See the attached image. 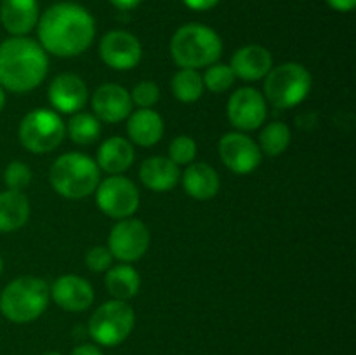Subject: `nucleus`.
Here are the masks:
<instances>
[{"label":"nucleus","instance_id":"39","mask_svg":"<svg viewBox=\"0 0 356 355\" xmlns=\"http://www.w3.org/2000/svg\"><path fill=\"white\" fill-rule=\"evenodd\" d=\"M0 274H2V258H0Z\"/></svg>","mask_w":356,"mask_h":355},{"label":"nucleus","instance_id":"19","mask_svg":"<svg viewBox=\"0 0 356 355\" xmlns=\"http://www.w3.org/2000/svg\"><path fill=\"white\" fill-rule=\"evenodd\" d=\"M139 178L143 184L153 191H169L172 190L181 180L179 166L167 157H149L141 164Z\"/></svg>","mask_w":356,"mask_h":355},{"label":"nucleus","instance_id":"13","mask_svg":"<svg viewBox=\"0 0 356 355\" xmlns=\"http://www.w3.org/2000/svg\"><path fill=\"white\" fill-rule=\"evenodd\" d=\"M99 56L110 68L127 72L139 65L143 49L136 35L124 30H113L101 38Z\"/></svg>","mask_w":356,"mask_h":355},{"label":"nucleus","instance_id":"5","mask_svg":"<svg viewBox=\"0 0 356 355\" xmlns=\"http://www.w3.org/2000/svg\"><path fill=\"white\" fill-rule=\"evenodd\" d=\"M49 180L61 197L83 198L96 191L101 181V169L90 157L72 152L54 160Z\"/></svg>","mask_w":356,"mask_h":355},{"label":"nucleus","instance_id":"14","mask_svg":"<svg viewBox=\"0 0 356 355\" xmlns=\"http://www.w3.org/2000/svg\"><path fill=\"white\" fill-rule=\"evenodd\" d=\"M92 110L106 124L125 120L132 113L131 93L118 84H104L92 94Z\"/></svg>","mask_w":356,"mask_h":355},{"label":"nucleus","instance_id":"36","mask_svg":"<svg viewBox=\"0 0 356 355\" xmlns=\"http://www.w3.org/2000/svg\"><path fill=\"white\" fill-rule=\"evenodd\" d=\"M141 2L143 0H110L111 6H115L117 9H120V10L136 9V7H138Z\"/></svg>","mask_w":356,"mask_h":355},{"label":"nucleus","instance_id":"37","mask_svg":"<svg viewBox=\"0 0 356 355\" xmlns=\"http://www.w3.org/2000/svg\"><path fill=\"white\" fill-rule=\"evenodd\" d=\"M3 106H6V90L0 87V111L3 110Z\"/></svg>","mask_w":356,"mask_h":355},{"label":"nucleus","instance_id":"29","mask_svg":"<svg viewBox=\"0 0 356 355\" xmlns=\"http://www.w3.org/2000/svg\"><path fill=\"white\" fill-rule=\"evenodd\" d=\"M195 155H197V143L190 138V136H177L170 141L169 146V159L172 160L176 166H186V164L193 162Z\"/></svg>","mask_w":356,"mask_h":355},{"label":"nucleus","instance_id":"15","mask_svg":"<svg viewBox=\"0 0 356 355\" xmlns=\"http://www.w3.org/2000/svg\"><path fill=\"white\" fill-rule=\"evenodd\" d=\"M89 90L75 73H61L49 86V101L61 113H79L87 103Z\"/></svg>","mask_w":356,"mask_h":355},{"label":"nucleus","instance_id":"8","mask_svg":"<svg viewBox=\"0 0 356 355\" xmlns=\"http://www.w3.org/2000/svg\"><path fill=\"white\" fill-rule=\"evenodd\" d=\"M66 134L61 117L51 110H33L21 120L19 141L28 152L49 153L58 148Z\"/></svg>","mask_w":356,"mask_h":355},{"label":"nucleus","instance_id":"9","mask_svg":"<svg viewBox=\"0 0 356 355\" xmlns=\"http://www.w3.org/2000/svg\"><path fill=\"white\" fill-rule=\"evenodd\" d=\"M97 207L115 219L132 218L139 207V191L129 178L111 174L96 188Z\"/></svg>","mask_w":356,"mask_h":355},{"label":"nucleus","instance_id":"10","mask_svg":"<svg viewBox=\"0 0 356 355\" xmlns=\"http://www.w3.org/2000/svg\"><path fill=\"white\" fill-rule=\"evenodd\" d=\"M149 247V230L139 219L125 218L120 219L111 228L108 237V249L115 260L124 263L141 260Z\"/></svg>","mask_w":356,"mask_h":355},{"label":"nucleus","instance_id":"17","mask_svg":"<svg viewBox=\"0 0 356 355\" xmlns=\"http://www.w3.org/2000/svg\"><path fill=\"white\" fill-rule=\"evenodd\" d=\"M273 68L271 52L263 45H245L240 47L232 58V70L235 77L245 82H256L264 79Z\"/></svg>","mask_w":356,"mask_h":355},{"label":"nucleus","instance_id":"38","mask_svg":"<svg viewBox=\"0 0 356 355\" xmlns=\"http://www.w3.org/2000/svg\"><path fill=\"white\" fill-rule=\"evenodd\" d=\"M45 355H61V354H59V352H47Z\"/></svg>","mask_w":356,"mask_h":355},{"label":"nucleus","instance_id":"11","mask_svg":"<svg viewBox=\"0 0 356 355\" xmlns=\"http://www.w3.org/2000/svg\"><path fill=\"white\" fill-rule=\"evenodd\" d=\"M229 122L240 131H256L266 120V100L259 90L252 87H243L232 94L226 108Z\"/></svg>","mask_w":356,"mask_h":355},{"label":"nucleus","instance_id":"30","mask_svg":"<svg viewBox=\"0 0 356 355\" xmlns=\"http://www.w3.org/2000/svg\"><path fill=\"white\" fill-rule=\"evenodd\" d=\"M31 181V171L30 167L24 162L19 160H14L3 171V183L7 184L9 190L21 191L23 188H26Z\"/></svg>","mask_w":356,"mask_h":355},{"label":"nucleus","instance_id":"27","mask_svg":"<svg viewBox=\"0 0 356 355\" xmlns=\"http://www.w3.org/2000/svg\"><path fill=\"white\" fill-rule=\"evenodd\" d=\"M261 152L270 157H277L287 150L291 145V129L284 122H270L266 127L261 131L259 136Z\"/></svg>","mask_w":356,"mask_h":355},{"label":"nucleus","instance_id":"22","mask_svg":"<svg viewBox=\"0 0 356 355\" xmlns=\"http://www.w3.org/2000/svg\"><path fill=\"white\" fill-rule=\"evenodd\" d=\"M134 162V148L131 141L120 136L108 138L97 150V167L108 174H120Z\"/></svg>","mask_w":356,"mask_h":355},{"label":"nucleus","instance_id":"32","mask_svg":"<svg viewBox=\"0 0 356 355\" xmlns=\"http://www.w3.org/2000/svg\"><path fill=\"white\" fill-rule=\"evenodd\" d=\"M113 254L110 253V249L104 246H96L92 249H89L86 256V265L90 271H96V274H101V271H106L108 268L113 263Z\"/></svg>","mask_w":356,"mask_h":355},{"label":"nucleus","instance_id":"21","mask_svg":"<svg viewBox=\"0 0 356 355\" xmlns=\"http://www.w3.org/2000/svg\"><path fill=\"white\" fill-rule=\"evenodd\" d=\"M183 187L190 197L197 200H209L218 195L221 181L214 167L205 162H197L188 166V169L184 171Z\"/></svg>","mask_w":356,"mask_h":355},{"label":"nucleus","instance_id":"3","mask_svg":"<svg viewBox=\"0 0 356 355\" xmlns=\"http://www.w3.org/2000/svg\"><path fill=\"white\" fill-rule=\"evenodd\" d=\"M222 54L221 37L200 23L181 26L170 40V56L181 68L198 70L218 63Z\"/></svg>","mask_w":356,"mask_h":355},{"label":"nucleus","instance_id":"24","mask_svg":"<svg viewBox=\"0 0 356 355\" xmlns=\"http://www.w3.org/2000/svg\"><path fill=\"white\" fill-rule=\"evenodd\" d=\"M104 284H106L108 292H110L115 299L127 301V299L134 298L139 292L141 278H139V274L136 268H132L131 265L125 263L111 268L106 274Z\"/></svg>","mask_w":356,"mask_h":355},{"label":"nucleus","instance_id":"33","mask_svg":"<svg viewBox=\"0 0 356 355\" xmlns=\"http://www.w3.org/2000/svg\"><path fill=\"white\" fill-rule=\"evenodd\" d=\"M184 6L190 7L191 10H211L212 7H216L219 3V0H183Z\"/></svg>","mask_w":356,"mask_h":355},{"label":"nucleus","instance_id":"20","mask_svg":"<svg viewBox=\"0 0 356 355\" xmlns=\"http://www.w3.org/2000/svg\"><path fill=\"white\" fill-rule=\"evenodd\" d=\"M127 118V134L132 143L139 146H153L162 139L163 120L155 110L139 108Z\"/></svg>","mask_w":356,"mask_h":355},{"label":"nucleus","instance_id":"31","mask_svg":"<svg viewBox=\"0 0 356 355\" xmlns=\"http://www.w3.org/2000/svg\"><path fill=\"white\" fill-rule=\"evenodd\" d=\"M132 103L138 104L139 108H152L159 103L160 89L152 80H143L132 89L131 93Z\"/></svg>","mask_w":356,"mask_h":355},{"label":"nucleus","instance_id":"16","mask_svg":"<svg viewBox=\"0 0 356 355\" xmlns=\"http://www.w3.org/2000/svg\"><path fill=\"white\" fill-rule=\"evenodd\" d=\"M51 298L66 312H83L94 301V289L79 275H63L51 287Z\"/></svg>","mask_w":356,"mask_h":355},{"label":"nucleus","instance_id":"28","mask_svg":"<svg viewBox=\"0 0 356 355\" xmlns=\"http://www.w3.org/2000/svg\"><path fill=\"white\" fill-rule=\"evenodd\" d=\"M204 79V86L207 87L211 93H226L229 87L235 84V73H233L232 66L222 65V63H214L207 68Z\"/></svg>","mask_w":356,"mask_h":355},{"label":"nucleus","instance_id":"7","mask_svg":"<svg viewBox=\"0 0 356 355\" xmlns=\"http://www.w3.org/2000/svg\"><path fill=\"white\" fill-rule=\"evenodd\" d=\"M136 315L129 303L111 299L97 306L89 320V334L97 345L117 347L124 343L134 329Z\"/></svg>","mask_w":356,"mask_h":355},{"label":"nucleus","instance_id":"23","mask_svg":"<svg viewBox=\"0 0 356 355\" xmlns=\"http://www.w3.org/2000/svg\"><path fill=\"white\" fill-rule=\"evenodd\" d=\"M30 202L23 191L7 190L0 194V232H14L26 225Z\"/></svg>","mask_w":356,"mask_h":355},{"label":"nucleus","instance_id":"35","mask_svg":"<svg viewBox=\"0 0 356 355\" xmlns=\"http://www.w3.org/2000/svg\"><path fill=\"white\" fill-rule=\"evenodd\" d=\"M72 355H103V352H101L96 345L83 343V345H79L76 348H73Z\"/></svg>","mask_w":356,"mask_h":355},{"label":"nucleus","instance_id":"34","mask_svg":"<svg viewBox=\"0 0 356 355\" xmlns=\"http://www.w3.org/2000/svg\"><path fill=\"white\" fill-rule=\"evenodd\" d=\"M337 13H350L356 7V0H325Z\"/></svg>","mask_w":356,"mask_h":355},{"label":"nucleus","instance_id":"4","mask_svg":"<svg viewBox=\"0 0 356 355\" xmlns=\"http://www.w3.org/2000/svg\"><path fill=\"white\" fill-rule=\"evenodd\" d=\"M51 299V287L38 277L24 275L14 278L0 294V312L7 320L28 324L45 312Z\"/></svg>","mask_w":356,"mask_h":355},{"label":"nucleus","instance_id":"2","mask_svg":"<svg viewBox=\"0 0 356 355\" xmlns=\"http://www.w3.org/2000/svg\"><path fill=\"white\" fill-rule=\"evenodd\" d=\"M47 52L28 37H10L0 44V87L10 93H28L47 75Z\"/></svg>","mask_w":356,"mask_h":355},{"label":"nucleus","instance_id":"25","mask_svg":"<svg viewBox=\"0 0 356 355\" xmlns=\"http://www.w3.org/2000/svg\"><path fill=\"white\" fill-rule=\"evenodd\" d=\"M172 93L183 103H195L204 94V79L197 70L181 68L172 77Z\"/></svg>","mask_w":356,"mask_h":355},{"label":"nucleus","instance_id":"12","mask_svg":"<svg viewBox=\"0 0 356 355\" xmlns=\"http://www.w3.org/2000/svg\"><path fill=\"white\" fill-rule=\"evenodd\" d=\"M219 155L225 166L236 174H249L259 167L263 152L243 132H228L219 141Z\"/></svg>","mask_w":356,"mask_h":355},{"label":"nucleus","instance_id":"26","mask_svg":"<svg viewBox=\"0 0 356 355\" xmlns=\"http://www.w3.org/2000/svg\"><path fill=\"white\" fill-rule=\"evenodd\" d=\"M66 132L76 145H90L101 136V122L96 115L79 111L70 118Z\"/></svg>","mask_w":356,"mask_h":355},{"label":"nucleus","instance_id":"6","mask_svg":"<svg viewBox=\"0 0 356 355\" xmlns=\"http://www.w3.org/2000/svg\"><path fill=\"white\" fill-rule=\"evenodd\" d=\"M264 94L275 108L298 106L312 90V73L299 63H284L264 77Z\"/></svg>","mask_w":356,"mask_h":355},{"label":"nucleus","instance_id":"1","mask_svg":"<svg viewBox=\"0 0 356 355\" xmlns=\"http://www.w3.org/2000/svg\"><path fill=\"white\" fill-rule=\"evenodd\" d=\"M38 44L58 58H73L90 47L96 23L86 7L73 2H59L38 17Z\"/></svg>","mask_w":356,"mask_h":355},{"label":"nucleus","instance_id":"18","mask_svg":"<svg viewBox=\"0 0 356 355\" xmlns=\"http://www.w3.org/2000/svg\"><path fill=\"white\" fill-rule=\"evenodd\" d=\"M37 0H2L0 3V21L2 26L13 37H24L38 23Z\"/></svg>","mask_w":356,"mask_h":355}]
</instances>
